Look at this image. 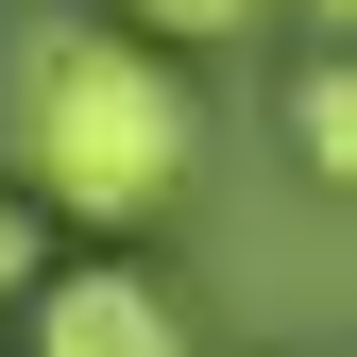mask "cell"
Segmentation results:
<instances>
[{
  "instance_id": "cell-3",
  "label": "cell",
  "mask_w": 357,
  "mask_h": 357,
  "mask_svg": "<svg viewBox=\"0 0 357 357\" xmlns=\"http://www.w3.org/2000/svg\"><path fill=\"white\" fill-rule=\"evenodd\" d=\"M289 153H306V188H357V68L340 52L289 68Z\"/></svg>"
},
{
  "instance_id": "cell-1",
  "label": "cell",
  "mask_w": 357,
  "mask_h": 357,
  "mask_svg": "<svg viewBox=\"0 0 357 357\" xmlns=\"http://www.w3.org/2000/svg\"><path fill=\"white\" fill-rule=\"evenodd\" d=\"M188 153H204V102H188V68L137 52V34H34L17 52V204L34 221H153L170 188H188Z\"/></svg>"
},
{
  "instance_id": "cell-5",
  "label": "cell",
  "mask_w": 357,
  "mask_h": 357,
  "mask_svg": "<svg viewBox=\"0 0 357 357\" xmlns=\"http://www.w3.org/2000/svg\"><path fill=\"white\" fill-rule=\"evenodd\" d=\"M34 273H52V238H34V204L0 188V289H34Z\"/></svg>"
},
{
  "instance_id": "cell-2",
  "label": "cell",
  "mask_w": 357,
  "mask_h": 357,
  "mask_svg": "<svg viewBox=\"0 0 357 357\" xmlns=\"http://www.w3.org/2000/svg\"><path fill=\"white\" fill-rule=\"evenodd\" d=\"M34 357H188V306L137 255H85V273H34Z\"/></svg>"
},
{
  "instance_id": "cell-4",
  "label": "cell",
  "mask_w": 357,
  "mask_h": 357,
  "mask_svg": "<svg viewBox=\"0 0 357 357\" xmlns=\"http://www.w3.org/2000/svg\"><path fill=\"white\" fill-rule=\"evenodd\" d=\"M119 34H137V52H238L255 17H273V0H102Z\"/></svg>"
}]
</instances>
